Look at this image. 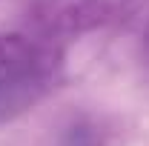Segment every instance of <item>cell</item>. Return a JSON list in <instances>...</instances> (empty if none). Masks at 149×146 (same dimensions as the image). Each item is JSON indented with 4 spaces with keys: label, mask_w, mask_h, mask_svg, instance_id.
I'll return each mask as SVG.
<instances>
[{
    "label": "cell",
    "mask_w": 149,
    "mask_h": 146,
    "mask_svg": "<svg viewBox=\"0 0 149 146\" xmlns=\"http://www.w3.org/2000/svg\"><path fill=\"white\" fill-rule=\"evenodd\" d=\"M40 92V69L29 46L0 40V123L23 112Z\"/></svg>",
    "instance_id": "6da1fadb"
},
{
    "label": "cell",
    "mask_w": 149,
    "mask_h": 146,
    "mask_svg": "<svg viewBox=\"0 0 149 146\" xmlns=\"http://www.w3.org/2000/svg\"><path fill=\"white\" fill-rule=\"evenodd\" d=\"M146 55H149V29H146Z\"/></svg>",
    "instance_id": "3957f363"
},
{
    "label": "cell",
    "mask_w": 149,
    "mask_h": 146,
    "mask_svg": "<svg viewBox=\"0 0 149 146\" xmlns=\"http://www.w3.org/2000/svg\"><path fill=\"white\" fill-rule=\"evenodd\" d=\"M60 146H95V138L92 132H86V126H72Z\"/></svg>",
    "instance_id": "7a4b0ae2"
}]
</instances>
